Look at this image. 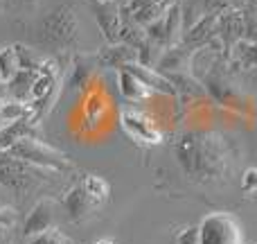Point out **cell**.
Masks as SVG:
<instances>
[{
  "label": "cell",
  "mask_w": 257,
  "mask_h": 244,
  "mask_svg": "<svg viewBox=\"0 0 257 244\" xmlns=\"http://www.w3.org/2000/svg\"><path fill=\"white\" fill-rule=\"evenodd\" d=\"M172 154L187 179L196 183H219L235 170L230 142L217 131H185Z\"/></svg>",
  "instance_id": "1"
},
{
  "label": "cell",
  "mask_w": 257,
  "mask_h": 244,
  "mask_svg": "<svg viewBox=\"0 0 257 244\" xmlns=\"http://www.w3.org/2000/svg\"><path fill=\"white\" fill-rule=\"evenodd\" d=\"M34 41L39 48L57 54L72 52L79 48V16L75 5L63 3L45 14L36 25Z\"/></svg>",
  "instance_id": "2"
},
{
  "label": "cell",
  "mask_w": 257,
  "mask_h": 244,
  "mask_svg": "<svg viewBox=\"0 0 257 244\" xmlns=\"http://www.w3.org/2000/svg\"><path fill=\"white\" fill-rule=\"evenodd\" d=\"M5 154L14 156V158L27 160V163H32V165H39V168L52 170V172H57V174H66V172L75 170V163L68 158V154L54 149L52 145L43 142L41 138H21V140L14 142Z\"/></svg>",
  "instance_id": "3"
},
{
  "label": "cell",
  "mask_w": 257,
  "mask_h": 244,
  "mask_svg": "<svg viewBox=\"0 0 257 244\" xmlns=\"http://www.w3.org/2000/svg\"><path fill=\"white\" fill-rule=\"evenodd\" d=\"M199 244H244L239 219L228 210L208 213L199 222Z\"/></svg>",
  "instance_id": "4"
},
{
  "label": "cell",
  "mask_w": 257,
  "mask_h": 244,
  "mask_svg": "<svg viewBox=\"0 0 257 244\" xmlns=\"http://www.w3.org/2000/svg\"><path fill=\"white\" fill-rule=\"evenodd\" d=\"M120 127L124 129V133L136 145H142V147H156L165 140L163 131L145 113L136 111V109H124L120 113Z\"/></svg>",
  "instance_id": "5"
},
{
  "label": "cell",
  "mask_w": 257,
  "mask_h": 244,
  "mask_svg": "<svg viewBox=\"0 0 257 244\" xmlns=\"http://www.w3.org/2000/svg\"><path fill=\"white\" fill-rule=\"evenodd\" d=\"M90 9L97 21L99 30H102L106 43H120V32H122V21H124V12L122 7L106 0H90Z\"/></svg>",
  "instance_id": "6"
},
{
  "label": "cell",
  "mask_w": 257,
  "mask_h": 244,
  "mask_svg": "<svg viewBox=\"0 0 257 244\" xmlns=\"http://www.w3.org/2000/svg\"><path fill=\"white\" fill-rule=\"evenodd\" d=\"M99 59L97 54L88 52H75L70 61V70L68 77H63V89L66 91H84L90 84L93 75L99 70Z\"/></svg>",
  "instance_id": "7"
},
{
  "label": "cell",
  "mask_w": 257,
  "mask_h": 244,
  "mask_svg": "<svg viewBox=\"0 0 257 244\" xmlns=\"http://www.w3.org/2000/svg\"><path fill=\"white\" fill-rule=\"evenodd\" d=\"M57 206L54 199H41L32 206L30 215H27L25 224H23V235L25 237H34L45 233L48 228H54V219H57Z\"/></svg>",
  "instance_id": "8"
},
{
  "label": "cell",
  "mask_w": 257,
  "mask_h": 244,
  "mask_svg": "<svg viewBox=\"0 0 257 244\" xmlns=\"http://www.w3.org/2000/svg\"><path fill=\"white\" fill-rule=\"evenodd\" d=\"M61 204H63V208H66L70 222H75V224H81L84 219H88L90 215L97 210L95 201L86 195V190L81 188V183H75V186H72L70 190L63 195Z\"/></svg>",
  "instance_id": "9"
},
{
  "label": "cell",
  "mask_w": 257,
  "mask_h": 244,
  "mask_svg": "<svg viewBox=\"0 0 257 244\" xmlns=\"http://www.w3.org/2000/svg\"><path fill=\"white\" fill-rule=\"evenodd\" d=\"M124 70L136 75L138 79L145 86H149L154 93H163V95H169V98H176V89L172 86V82L160 70H156V68L145 66V63H140V61H133V63H128V66H124Z\"/></svg>",
  "instance_id": "10"
},
{
  "label": "cell",
  "mask_w": 257,
  "mask_h": 244,
  "mask_svg": "<svg viewBox=\"0 0 257 244\" xmlns=\"http://www.w3.org/2000/svg\"><path fill=\"white\" fill-rule=\"evenodd\" d=\"M97 59L102 68H115V70H122L133 61H140L138 52L126 43H108L106 48H102L97 52Z\"/></svg>",
  "instance_id": "11"
},
{
  "label": "cell",
  "mask_w": 257,
  "mask_h": 244,
  "mask_svg": "<svg viewBox=\"0 0 257 244\" xmlns=\"http://www.w3.org/2000/svg\"><path fill=\"white\" fill-rule=\"evenodd\" d=\"M190 59H192V50L185 48L183 43L174 45V48L165 50L158 59V68L160 72H190Z\"/></svg>",
  "instance_id": "12"
},
{
  "label": "cell",
  "mask_w": 257,
  "mask_h": 244,
  "mask_svg": "<svg viewBox=\"0 0 257 244\" xmlns=\"http://www.w3.org/2000/svg\"><path fill=\"white\" fill-rule=\"evenodd\" d=\"M117 91L128 102H142V100H149L154 95V91L149 86H145L136 75H131L124 68L117 70Z\"/></svg>",
  "instance_id": "13"
},
{
  "label": "cell",
  "mask_w": 257,
  "mask_h": 244,
  "mask_svg": "<svg viewBox=\"0 0 257 244\" xmlns=\"http://www.w3.org/2000/svg\"><path fill=\"white\" fill-rule=\"evenodd\" d=\"M32 116H34V107L30 102H21V100H14V98L0 100V129Z\"/></svg>",
  "instance_id": "14"
},
{
  "label": "cell",
  "mask_w": 257,
  "mask_h": 244,
  "mask_svg": "<svg viewBox=\"0 0 257 244\" xmlns=\"http://www.w3.org/2000/svg\"><path fill=\"white\" fill-rule=\"evenodd\" d=\"M79 183H81V188L86 190V195L95 201L97 208H102V206L108 201L111 186H108V181L104 177H99V174H84V179H81Z\"/></svg>",
  "instance_id": "15"
},
{
  "label": "cell",
  "mask_w": 257,
  "mask_h": 244,
  "mask_svg": "<svg viewBox=\"0 0 257 244\" xmlns=\"http://www.w3.org/2000/svg\"><path fill=\"white\" fill-rule=\"evenodd\" d=\"M36 75H39V70H18V75L5 86V91H7L14 100L30 102V91H32V84H34Z\"/></svg>",
  "instance_id": "16"
},
{
  "label": "cell",
  "mask_w": 257,
  "mask_h": 244,
  "mask_svg": "<svg viewBox=\"0 0 257 244\" xmlns=\"http://www.w3.org/2000/svg\"><path fill=\"white\" fill-rule=\"evenodd\" d=\"M174 3H176V0H154V3L145 5L142 9H138V12H133V14H126V16H131L140 27H147V25H151L156 18L163 16Z\"/></svg>",
  "instance_id": "17"
},
{
  "label": "cell",
  "mask_w": 257,
  "mask_h": 244,
  "mask_svg": "<svg viewBox=\"0 0 257 244\" xmlns=\"http://www.w3.org/2000/svg\"><path fill=\"white\" fill-rule=\"evenodd\" d=\"M18 70H21V61H18L16 45L0 48V84L7 86L18 75Z\"/></svg>",
  "instance_id": "18"
},
{
  "label": "cell",
  "mask_w": 257,
  "mask_h": 244,
  "mask_svg": "<svg viewBox=\"0 0 257 244\" xmlns=\"http://www.w3.org/2000/svg\"><path fill=\"white\" fill-rule=\"evenodd\" d=\"M181 7V21H183V32L194 27L201 18L205 16V0H178Z\"/></svg>",
  "instance_id": "19"
},
{
  "label": "cell",
  "mask_w": 257,
  "mask_h": 244,
  "mask_svg": "<svg viewBox=\"0 0 257 244\" xmlns=\"http://www.w3.org/2000/svg\"><path fill=\"white\" fill-rule=\"evenodd\" d=\"M104 113V100L99 93H88L86 95V104H84V118L86 122L90 124H97L99 118Z\"/></svg>",
  "instance_id": "20"
},
{
  "label": "cell",
  "mask_w": 257,
  "mask_h": 244,
  "mask_svg": "<svg viewBox=\"0 0 257 244\" xmlns=\"http://www.w3.org/2000/svg\"><path fill=\"white\" fill-rule=\"evenodd\" d=\"M174 244H199V224H176L172 226Z\"/></svg>",
  "instance_id": "21"
},
{
  "label": "cell",
  "mask_w": 257,
  "mask_h": 244,
  "mask_svg": "<svg viewBox=\"0 0 257 244\" xmlns=\"http://www.w3.org/2000/svg\"><path fill=\"white\" fill-rule=\"evenodd\" d=\"M16 52H18V61H21V70H39L43 59L36 57L34 50H30L23 43H16Z\"/></svg>",
  "instance_id": "22"
},
{
  "label": "cell",
  "mask_w": 257,
  "mask_h": 244,
  "mask_svg": "<svg viewBox=\"0 0 257 244\" xmlns=\"http://www.w3.org/2000/svg\"><path fill=\"white\" fill-rule=\"evenodd\" d=\"M30 244H75V242L54 226V228H48L45 233H41V235L30 237Z\"/></svg>",
  "instance_id": "23"
},
{
  "label": "cell",
  "mask_w": 257,
  "mask_h": 244,
  "mask_svg": "<svg viewBox=\"0 0 257 244\" xmlns=\"http://www.w3.org/2000/svg\"><path fill=\"white\" fill-rule=\"evenodd\" d=\"M241 192L244 195H257V168H248L241 174Z\"/></svg>",
  "instance_id": "24"
},
{
  "label": "cell",
  "mask_w": 257,
  "mask_h": 244,
  "mask_svg": "<svg viewBox=\"0 0 257 244\" xmlns=\"http://www.w3.org/2000/svg\"><path fill=\"white\" fill-rule=\"evenodd\" d=\"M16 224V210L0 204V228H12Z\"/></svg>",
  "instance_id": "25"
},
{
  "label": "cell",
  "mask_w": 257,
  "mask_h": 244,
  "mask_svg": "<svg viewBox=\"0 0 257 244\" xmlns=\"http://www.w3.org/2000/svg\"><path fill=\"white\" fill-rule=\"evenodd\" d=\"M0 244H12V235H9V228H0Z\"/></svg>",
  "instance_id": "26"
},
{
  "label": "cell",
  "mask_w": 257,
  "mask_h": 244,
  "mask_svg": "<svg viewBox=\"0 0 257 244\" xmlns=\"http://www.w3.org/2000/svg\"><path fill=\"white\" fill-rule=\"evenodd\" d=\"M106 3H113V5H117V7H122V9H126L128 5L133 3V0H106Z\"/></svg>",
  "instance_id": "27"
},
{
  "label": "cell",
  "mask_w": 257,
  "mask_h": 244,
  "mask_svg": "<svg viewBox=\"0 0 257 244\" xmlns=\"http://www.w3.org/2000/svg\"><path fill=\"white\" fill-rule=\"evenodd\" d=\"M93 244H115V240L113 237H102V240H95Z\"/></svg>",
  "instance_id": "28"
},
{
  "label": "cell",
  "mask_w": 257,
  "mask_h": 244,
  "mask_svg": "<svg viewBox=\"0 0 257 244\" xmlns=\"http://www.w3.org/2000/svg\"><path fill=\"white\" fill-rule=\"evenodd\" d=\"M16 3H21V5H30V3H36V0H16Z\"/></svg>",
  "instance_id": "29"
},
{
  "label": "cell",
  "mask_w": 257,
  "mask_h": 244,
  "mask_svg": "<svg viewBox=\"0 0 257 244\" xmlns=\"http://www.w3.org/2000/svg\"><path fill=\"white\" fill-rule=\"evenodd\" d=\"M0 3H3V0H0Z\"/></svg>",
  "instance_id": "30"
}]
</instances>
